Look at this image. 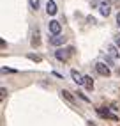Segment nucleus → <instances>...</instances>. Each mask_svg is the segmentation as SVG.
<instances>
[{
	"label": "nucleus",
	"instance_id": "1",
	"mask_svg": "<svg viewBox=\"0 0 120 126\" xmlns=\"http://www.w3.org/2000/svg\"><path fill=\"white\" fill-rule=\"evenodd\" d=\"M72 52H74L72 46H69V48H58L57 52H55V59H57V61H60V62H65L67 59L72 55Z\"/></svg>",
	"mask_w": 120,
	"mask_h": 126
},
{
	"label": "nucleus",
	"instance_id": "2",
	"mask_svg": "<svg viewBox=\"0 0 120 126\" xmlns=\"http://www.w3.org/2000/svg\"><path fill=\"white\" fill-rule=\"evenodd\" d=\"M60 30H62V23L58 20H51L48 23V32L51 36H60Z\"/></svg>",
	"mask_w": 120,
	"mask_h": 126
},
{
	"label": "nucleus",
	"instance_id": "3",
	"mask_svg": "<svg viewBox=\"0 0 120 126\" xmlns=\"http://www.w3.org/2000/svg\"><path fill=\"white\" fill-rule=\"evenodd\" d=\"M96 71L101 75V77H109V75H111L109 66H106L104 62H96Z\"/></svg>",
	"mask_w": 120,
	"mask_h": 126
},
{
	"label": "nucleus",
	"instance_id": "4",
	"mask_svg": "<svg viewBox=\"0 0 120 126\" xmlns=\"http://www.w3.org/2000/svg\"><path fill=\"white\" fill-rule=\"evenodd\" d=\"M65 41H67V37L62 36V34H60V36H51V37H49V45L60 48V46H64V45H65Z\"/></svg>",
	"mask_w": 120,
	"mask_h": 126
},
{
	"label": "nucleus",
	"instance_id": "5",
	"mask_svg": "<svg viewBox=\"0 0 120 126\" xmlns=\"http://www.w3.org/2000/svg\"><path fill=\"white\" fill-rule=\"evenodd\" d=\"M71 78H72V82L76 83V85H85V77H83L80 71L71 69Z\"/></svg>",
	"mask_w": 120,
	"mask_h": 126
},
{
	"label": "nucleus",
	"instance_id": "6",
	"mask_svg": "<svg viewBox=\"0 0 120 126\" xmlns=\"http://www.w3.org/2000/svg\"><path fill=\"white\" fill-rule=\"evenodd\" d=\"M99 13H101V16H109V13H111V2L109 0H102L101 2Z\"/></svg>",
	"mask_w": 120,
	"mask_h": 126
},
{
	"label": "nucleus",
	"instance_id": "7",
	"mask_svg": "<svg viewBox=\"0 0 120 126\" xmlns=\"http://www.w3.org/2000/svg\"><path fill=\"white\" fill-rule=\"evenodd\" d=\"M97 114H99V115H102V117H106V119L118 121V117H117L115 114H111V112L108 110V107H99V108H97Z\"/></svg>",
	"mask_w": 120,
	"mask_h": 126
},
{
	"label": "nucleus",
	"instance_id": "8",
	"mask_svg": "<svg viewBox=\"0 0 120 126\" xmlns=\"http://www.w3.org/2000/svg\"><path fill=\"white\" fill-rule=\"evenodd\" d=\"M57 4H55V0H48L46 2V14L48 16H55L57 14Z\"/></svg>",
	"mask_w": 120,
	"mask_h": 126
},
{
	"label": "nucleus",
	"instance_id": "9",
	"mask_svg": "<svg viewBox=\"0 0 120 126\" xmlns=\"http://www.w3.org/2000/svg\"><path fill=\"white\" fill-rule=\"evenodd\" d=\"M30 43H32V46H34V48H37V46L41 45V32H39V29L34 30V34H32V41H30Z\"/></svg>",
	"mask_w": 120,
	"mask_h": 126
},
{
	"label": "nucleus",
	"instance_id": "10",
	"mask_svg": "<svg viewBox=\"0 0 120 126\" xmlns=\"http://www.w3.org/2000/svg\"><path fill=\"white\" fill-rule=\"evenodd\" d=\"M108 55H111V57H113V59H117V57H120V52H118V50H117V46L115 45H108Z\"/></svg>",
	"mask_w": 120,
	"mask_h": 126
},
{
	"label": "nucleus",
	"instance_id": "11",
	"mask_svg": "<svg viewBox=\"0 0 120 126\" xmlns=\"http://www.w3.org/2000/svg\"><path fill=\"white\" fill-rule=\"evenodd\" d=\"M85 87H87L88 91L94 89V80H92V77H85Z\"/></svg>",
	"mask_w": 120,
	"mask_h": 126
},
{
	"label": "nucleus",
	"instance_id": "12",
	"mask_svg": "<svg viewBox=\"0 0 120 126\" xmlns=\"http://www.w3.org/2000/svg\"><path fill=\"white\" fill-rule=\"evenodd\" d=\"M60 94H62V96H64V98L67 99V101H71V103H74V98H72V94H71L69 91H65V89H64L62 92H60Z\"/></svg>",
	"mask_w": 120,
	"mask_h": 126
},
{
	"label": "nucleus",
	"instance_id": "13",
	"mask_svg": "<svg viewBox=\"0 0 120 126\" xmlns=\"http://www.w3.org/2000/svg\"><path fill=\"white\" fill-rule=\"evenodd\" d=\"M39 4H41L39 0H28V5H30L32 11H37V9H39Z\"/></svg>",
	"mask_w": 120,
	"mask_h": 126
},
{
	"label": "nucleus",
	"instance_id": "14",
	"mask_svg": "<svg viewBox=\"0 0 120 126\" xmlns=\"http://www.w3.org/2000/svg\"><path fill=\"white\" fill-rule=\"evenodd\" d=\"M104 64H106V66H109V68H111V66L115 64L113 57H111V55H106V57H104Z\"/></svg>",
	"mask_w": 120,
	"mask_h": 126
},
{
	"label": "nucleus",
	"instance_id": "15",
	"mask_svg": "<svg viewBox=\"0 0 120 126\" xmlns=\"http://www.w3.org/2000/svg\"><path fill=\"white\" fill-rule=\"evenodd\" d=\"M101 2H102V0H90V5H92V7H99Z\"/></svg>",
	"mask_w": 120,
	"mask_h": 126
},
{
	"label": "nucleus",
	"instance_id": "16",
	"mask_svg": "<svg viewBox=\"0 0 120 126\" xmlns=\"http://www.w3.org/2000/svg\"><path fill=\"white\" fill-rule=\"evenodd\" d=\"M28 59H30V61H36V62H41V57L39 55H28Z\"/></svg>",
	"mask_w": 120,
	"mask_h": 126
},
{
	"label": "nucleus",
	"instance_id": "17",
	"mask_svg": "<svg viewBox=\"0 0 120 126\" xmlns=\"http://www.w3.org/2000/svg\"><path fill=\"white\" fill-rule=\"evenodd\" d=\"M115 46H117V48H120V34H117V36H115Z\"/></svg>",
	"mask_w": 120,
	"mask_h": 126
},
{
	"label": "nucleus",
	"instance_id": "18",
	"mask_svg": "<svg viewBox=\"0 0 120 126\" xmlns=\"http://www.w3.org/2000/svg\"><path fill=\"white\" fill-rule=\"evenodd\" d=\"M2 73H16L14 69H9V68H2Z\"/></svg>",
	"mask_w": 120,
	"mask_h": 126
},
{
	"label": "nucleus",
	"instance_id": "19",
	"mask_svg": "<svg viewBox=\"0 0 120 126\" xmlns=\"http://www.w3.org/2000/svg\"><path fill=\"white\" fill-rule=\"evenodd\" d=\"M0 92H2V98H5V96H7V89H5V87L0 89Z\"/></svg>",
	"mask_w": 120,
	"mask_h": 126
},
{
	"label": "nucleus",
	"instance_id": "20",
	"mask_svg": "<svg viewBox=\"0 0 120 126\" xmlns=\"http://www.w3.org/2000/svg\"><path fill=\"white\" fill-rule=\"evenodd\" d=\"M78 96H80V98L83 99V101H88V98H87V96H85V94H81V92H78Z\"/></svg>",
	"mask_w": 120,
	"mask_h": 126
},
{
	"label": "nucleus",
	"instance_id": "21",
	"mask_svg": "<svg viewBox=\"0 0 120 126\" xmlns=\"http://www.w3.org/2000/svg\"><path fill=\"white\" fill-rule=\"evenodd\" d=\"M87 21H88V23H96V18H92V16H88V18H87Z\"/></svg>",
	"mask_w": 120,
	"mask_h": 126
},
{
	"label": "nucleus",
	"instance_id": "22",
	"mask_svg": "<svg viewBox=\"0 0 120 126\" xmlns=\"http://www.w3.org/2000/svg\"><path fill=\"white\" fill-rule=\"evenodd\" d=\"M117 25H118V29H120V13L117 14Z\"/></svg>",
	"mask_w": 120,
	"mask_h": 126
}]
</instances>
